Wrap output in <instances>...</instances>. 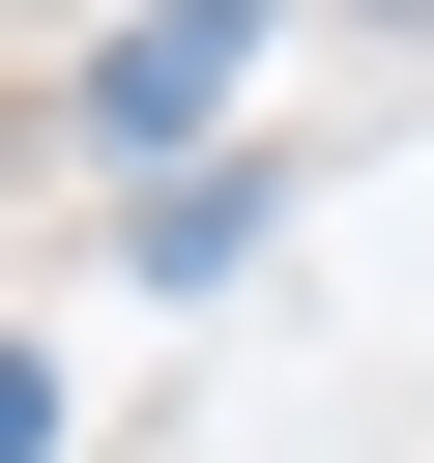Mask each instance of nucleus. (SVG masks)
Here are the masks:
<instances>
[{
    "mask_svg": "<svg viewBox=\"0 0 434 463\" xmlns=\"http://www.w3.org/2000/svg\"><path fill=\"white\" fill-rule=\"evenodd\" d=\"M231 232H260V174H145V203H116V260H145V289H203Z\"/></svg>",
    "mask_w": 434,
    "mask_h": 463,
    "instance_id": "f03ea898",
    "label": "nucleus"
},
{
    "mask_svg": "<svg viewBox=\"0 0 434 463\" xmlns=\"http://www.w3.org/2000/svg\"><path fill=\"white\" fill-rule=\"evenodd\" d=\"M405 29H434V0H405Z\"/></svg>",
    "mask_w": 434,
    "mask_h": 463,
    "instance_id": "20e7f679",
    "label": "nucleus"
},
{
    "mask_svg": "<svg viewBox=\"0 0 434 463\" xmlns=\"http://www.w3.org/2000/svg\"><path fill=\"white\" fill-rule=\"evenodd\" d=\"M231 58H260V0H145V29L87 58V116H116V145H174V116H231Z\"/></svg>",
    "mask_w": 434,
    "mask_h": 463,
    "instance_id": "f257e3e1",
    "label": "nucleus"
},
{
    "mask_svg": "<svg viewBox=\"0 0 434 463\" xmlns=\"http://www.w3.org/2000/svg\"><path fill=\"white\" fill-rule=\"evenodd\" d=\"M0 463H58V376H29V347H0Z\"/></svg>",
    "mask_w": 434,
    "mask_h": 463,
    "instance_id": "7ed1b4c3",
    "label": "nucleus"
}]
</instances>
